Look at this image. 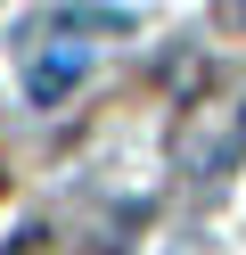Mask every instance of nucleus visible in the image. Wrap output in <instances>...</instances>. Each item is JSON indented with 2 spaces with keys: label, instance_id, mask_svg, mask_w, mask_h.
<instances>
[{
  "label": "nucleus",
  "instance_id": "obj_1",
  "mask_svg": "<svg viewBox=\"0 0 246 255\" xmlns=\"http://www.w3.org/2000/svg\"><path fill=\"white\" fill-rule=\"evenodd\" d=\"M74 83H82V50H74V41H66V50H41V58L25 66V99H33V107H58Z\"/></svg>",
  "mask_w": 246,
  "mask_h": 255
}]
</instances>
